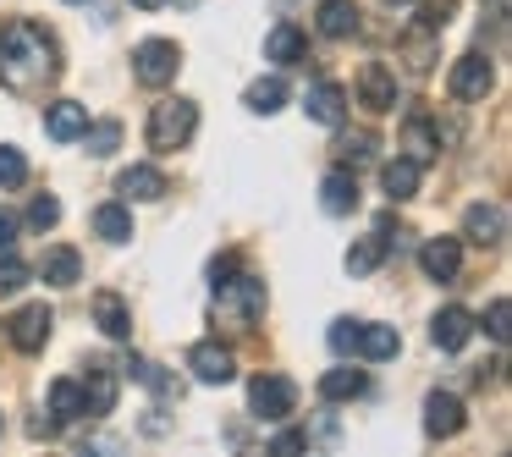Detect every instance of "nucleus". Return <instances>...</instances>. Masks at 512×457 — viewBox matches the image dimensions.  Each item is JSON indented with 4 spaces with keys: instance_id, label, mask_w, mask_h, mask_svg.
Listing matches in <instances>:
<instances>
[{
    "instance_id": "423d86ee",
    "label": "nucleus",
    "mask_w": 512,
    "mask_h": 457,
    "mask_svg": "<svg viewBox=\"0 0 512 457\" xmlns=\"http://www.w3.org/2000/svg\"><path fill=\"white\" fill-rule=\"evenodd\" d=\"M50 325H56V314H50L45 303H28V309H17V314H12L6 336H12L17 353H39V347L50 342Z\"/></svg>"
},
{
    "instance_id": "79ce46f5",
    "label": "nucleus",
    "mask_w": 512,
    "mask_h": 457,
    "mask_svg": "<svg viewBox=\"0 0 512 457\" xmlns=\"http://www.w3.org/2000/svg\"><path fill=\"white\" fill-rule=\"evenodd\" d=\"M138 12H160V6H166V0H133Z\"/></svg>"
},
{
    "instance_id": "393cba45",
    "label": "nucleus",
    "mask_w": 512,
    "mask_h": 457,
    "mask_svg": "<svg viewBox=\"0 0 512 457\" xmlns=\"http://www.w3.org/2000/svg\"><path fill=\"white\" fill-rule=\"evenodd\" d=\"M39 276H45L50 287H78V276H83L78 248H50V254H45V265H39Z\"/></svg>"
},
{
    "instance_id": "5701e85b",
    "label": "nucleus",
    "mask_w": 512,
    "mask_h": 457,
    "mask_svg": "<svg viewBox=\"0 0 512 457\" xmlns=\"http://www.w3.org/2000/svg\"><path fill=\"white\" fill-rule=\"evenodd\" d=\"M303 50H309V39H303L292 23H276V28H270V39H265V56L276 61V67H298V61H303Z\"/></svg>"
},
{
    "instance_id": "2f4dec72",
    "label": "nucleus",
    "mask_w": 512,
    "mask_h": 457,
    "mask_svg": "<svg viewBox=\"0 0 512 457\" xmlns=\"http://www.w3.org/2000/svg\"><path fill=\"white\" fill-rule=\"evenodd\" d=\"M23 182H28V160H23V149L0 144V188H23Z\"/></svg>"
},
{
    "instance_id": "a211bd4d",
    "label": "nucleus",
    "mask_w": 512,
    "mask_h": 457,
    "mask_svg": "<svg viewBox=\"0 0 512 457\" xmlns=\"http://www.w3.org/2000/svg\"><path fill=\"white\" fill-rule=\"evenodd\" d=\"M94 325H100L111 342H127V336H133V309H127L116 292H100V298H94Z\"/></svg>"
},
{
    "instance_id": "f3484780",
    "label": "nucleus",
    "mask_w": 512,
    "mask_h": 457,
    "mask_svg": "<svg viewBox=\"0 0 512 457\" xmlns=\"http://www.w3.org/2000/svg\"><path fill=\"white\" fill-rule=\"evenodd\" d=\"M83 408H89L94 419L116 408V369L111 364H89V375H83Z\"/></svg>"
},
{
    "instance_id": "4be33fe9",
    "label": "nucleus",
    "mask_w": 512,
    "mask_h": 457,
    "mask_svg": "<svg viewBox=\"0 0 512 457\" xmlns=\"http://www.w3.org/2000/svg\"><path fill=\"white\" fill-rule=\"evenodd\" d=\"M320 34L353 39L358 34V0H320Z\"/></svg>"
},
{
    "instance_id": "412c9836",
    "label": "nucleus",
    "mask_w": 512,
    "mask_h": 457,
    "mask_svg": "<svg viewBox=\"0 0 512 457\" xmlns=\"http://www.w3.org/2000/svg\"><path fill=\"white\" fill-rule=\"evenodd\" d=\"M364 391H369V375H364V369H325V375H320V397L325 402H353V397H364Z\"/></svg>"
},
{
    "instance_id": "39448f33",
    "label": "nucleus",
    "mask_w": 512,
    "mask_h": 457,
    "mask_svg": "<svg viewBox=\"0 0 512 457\" xmlns=\"http://www.w3.org/2000/svg\"><path fill=\"white\" fill-rule=\"evenodd\" d=\"M248 408H254L259 419H287V413L298 408V386H292L287 375H254L248 380Z\"/></svg>"
},
{
    "instance_id": "9b49d317",
    "label": "nucleus",
    "mask_w": 512,
    "mask_h": 457,
    "mask_svg": "<svg viewBox=\"0 0 512 457\" xmlns=\"http://www.w3.org/2000/svg\"><path fill=\"white\" fill-rule=\"evenodd\" d=\"M320 204H325V215H353V210H358V177H353V171H347V166L325 171Z\"/></svg>"
},
{
    "instance_id": "c9c22d12",
    "label": "nucleus",
    "mask_w": 512,
    "mask_h": 457,
    "mask_svg": "<svg viewBox=\"0 0 512 457\" xmlns=\"http://www.w3.org/2000/svg\"><path fill=\"white\" fill-rule=\"evenodd\" d=\"M336 155H342V166H358V160H369V155H375V133L342 138V144H336Z\"/></svg>"
},
{
    "instance_id": "473e14b6",
    "label": "nucleus",
    "mask_w": 512,
    "mask_h": 457,
    "mask_svg": "<svg viewBox=\"0 0 512 457\" xmlns=\"http://www.w3.org/2000/svg\"><path fill=\"white\" fill-rule=\"evenodd\" d=\"M23 287H28V265L6 248V254H0V298H12V292H23Z\"/></svg>"
},
{
    "instance_id": "f704fd0d",
    "label": "nucleus",
    "mask_w": 512,
    "mask_h": 457,
    "mask_svg": "<svg viewBox=\"0 0 512 457\" xmlns=\"http://www.w3.org/2000/svg\"><path fill=\"white\" fill-rule=\"evenodd\" d=\"M56 221H61V199H50V193H39V199L28 204V226H34V232H50Z\"/></svg>"
},
{
    "instance_id": "ddd939ff",
    "label": "nucleus",
    "mask_w": 512,
    "mask_h": 457,
    "mask_svg": "<svg viewBox=\"0 0 512 457\" xmlns=\"http://www.w3.org/2000/svg\"><path fill=\"white\" fill-rule=\"evenodd\" d=\"M501 232H507L501 204H468V215H463V237H468V243L490 248V243H501Z\"/></svg>"
},
{
    "instance_id": "f257e3e1",
    "label": "nucleus",
    "mask_w": 512,
    "mask_h": 457,
    "mask_svg": "<svg viewBox=\"0 0 512 457\" xmlns=\"http://www.w3.org/2000/svg\"><path fill=\"white\" fill-rule=\"evenodd\" d=\"M56 39L39 23H12L0 34V89H12L17 100H34L56 83Z\"/></svg>"
},
{
    "instance_id": "a878e982",
    "label": "nucleus",
    "mask_w": 512,
    "mask_h": 457,
    "mask_svg": "<svg viewBox=\"0 0 512 457\" xmlns=\"http://www.w3.org/2000/svg\"><path fill=\"white\" fill-rule=\"evenodd\" d=\"M402 336L397 325H358V353L369 358V364H380V358H397Z\"/></svg>"
},
{
    "instance_id": "bb28decb",
    "label": "nucleus",
    "mask_w": 512,
    "mask_h": 457,
    "mask_svg": "<svg viewBox=\"0 0 512 457\" xmlns=\"http://www.w3.org/2000/svg\"><path fill=\"white\" fill-rule=\"evenodd\" d=\"M243 105H248L254 116H276L281 105H287V83H281V78H259V83H248Z\"/></svg>"
},
{
    "instance_id": "1a4fd4ad",
    "label": "nucleus",
    "mask_w": 512,
    "mask_h": 457,
    "mask_svg": "<svg viewBox=\"0 0 512 457\" xmlns=\"http://www.w3.org/2000/svg\"><path fill=\"white\" fill-rule=\"evenodd\" d=\"M358 105L375 111V116L397 111V78H391L380 61H364V72H358Z\"/></svg>"
},
{
    "instance_id": "f8f14e48",
    "label": "nucleus",
    "mask_w": 512,
    "mask_h": 457,
    "mask_svg": "<svg viewBox=\"0 0 512 457\" xmlns=\"http://www.w3.org/2000/svg\"><path fill=\"white\" fill-rule=\"evenodd\" d=\"M468 336H474V314H468V309H441V314L430 320V342L441 347V353L468 347Z\"/></svg>"
},
{
    "instance_id": "0eeeda50",
    "label": "nucleus",
    "mask_w": 512,
    "mask_h": 457,
    "mask_svg": "<svg viewBox=\"0 0 512 457\" xmlns=\"http://www.w3.org/2000/svg\"><path fill=\"white\" fill-rule=\"evenodd\" d=\"M188 369H193V380H204V386H226V380L237 375V358H232V347H221V342H193L188 347Z\"/></svg>"
},
{
    "instance_id": "4c0bfd02",
    "label": "nucleus",
    "mask_w": 512,
    "mask_h": 457,
    "mask_svg": "<svg viewBox=\"0 0 512 457\" xmlns=\"http://www.w3.org/2000/svg\"><path fill=\"white\" fill-rule=\"evenodd\" d=\"M485 320H490L485 331H490V336H496V342H501V336H507V298H496V303H490V314H485Z\"/></svg>"
},
{
    "instance_id": "c85d7f7f",
    "label": "nucleus",
    "mask_w": 512,
    "mask_h": 457,
    "mask_svg": "<svg viewBox=\"0 0 512 457\" xmlns=\"http://www.w3.org/2000/svg\"><path fill=\"white\" fill-rule=\"evenodd\" d=\"M94 232H100L105 243H127V237H133V215H127V204H100V210H94Z\"/></svg>"
},
{
    "instance_id": "a19ab883",
    "label": "nucleus",
    "mask_w": 512,
    "mask_h": 457,
    "mask_svg": "<svg viewBox=\"0 0 512 457\" xmlns=\"http://www.w3.org/2000/svg\"><path fill=\"white\" fill-rule=\"evenodd\" d=\"M298 446H309V435H298V430H281L276 435V452H298Z\"/></svg>"
},
{
    "instance_id": "aec40b11",
    "label": "nucleus",
    "mask_w": 512,
    "mask_h": 457,
    "mask_svg": "<svg viewBox=\"0 0 512 457\" xmlns=\"http://www.w3.org/2000/svg\"><path fill=\"white\" fill-rule=\"evenodd\" d=\"M116 188H122L127 193V199H166V188H171V182H166V171H155V166H127L122 171V177H116Z\"/></svg>"
},
{
    "instance_id": "dca6fc26",
    "label": "nucleus",
    "mask_w": 512,
    "mask_h": 457,
    "mask_svg": "<svg viewBox=\"0 0 512 457\" xmlns=\"http://www.w3.org/2000/svg\"><path fill=\"white\" fill-rule=\"evenodd\" d=\"M419 177H424V166L413 155H397V160H386V171H380V188H386V199L397 204V199H413L419 193Z\"/></svg>"
},
{
    "instance_id": "72a5a7b5",
    "label": "nucleus",
    "mask_w": 512,
    "mask_h": 457,
    "mask_svg": "<svg viewBox=\"0 0 512 457\" xmlns=\"http://www.w3.org/2000/svg\"><path fill=\"white\" fill-rule=\"evenodd\" d=\"M83 144H89V155H111V149L116 144H122V127H116V122H100V127H83Z\"/></svg>"
},
{
    "instance_id": "cd10ccee",
    "label": "nucleus",
    "mask_w": 512,
    "mask_h": 457,
    "mask_svg": "<svg viewBox=\"0 0 512 457\" xmlns=\"http://www.w3.org/2000/svg\"><path fill=\"white\" fill-rule=\"evenodd\" d=\"M50 413H56V424H78L83 413V386L78 380H56V386H50Z\"/></svg>"
},
{
    "instance_id": "9d476101",
    "label": "nucleus",
    "mask_w": 512,
    "mask_h": 457,
    "mask_svg": "<svg viewBox=\"0 0 512 457\" xmlns=\"http://www.w3.org/2000/svg\"><path fill=\"white\" fill-rule=\"evenodd\" d=\"M419 270L430 281H457V270H463V248H457V237H430V243L419 248Z\"/></svg>"
},
{
    "instance_id": "7ed1b4c3",
    "label": "nucleus",
    "mask_w": 512,
    "mask_h": 457,
    "mask_svg": "<svg viewBox=\"0 0 512 457\" xmlns=\"http://www.w3.org/2000/svg\"><path fill=\"white\" fill-rule=\"evenodd\" d=\"M182 67V50L171 45V39H144V45L133 50V78L144 83V89H166L171 78H177Z\"/></svg>"
},
{
    "instance_id": "4468645a",
    "label": "nucleus",
    "mask_w": 512,
    "mask_h": 457,
    "mask_svg": "<svg viewBox=\"0 0 512 457\" xmlns=\"http://www.w3.org/2000/svg\"><path fill=\"white\" fill-rule=\"evenodd\" d=\"M83 127H89V105H78V100H56V105L45 111V133L56 138V144L83 138Z\"/></svg>"
},
{
    "instance_id": "b1692460",
    "label": "nucleus",
    "mask_w": 512,
    "mask_h": 457,
    "mask_svg": "<svg viewBox=\"0 0 512 457\" xmlns=\"http://www.w3.org/2000/svg\"><path fill=\"white\" fill-rule=\"evenodd\" d=\"M402 56H408V72H430L435 67V56H441V28H419V34H408L402 39Z\"/></svg>"
},
{
    "instance_id": "f03ea898",
    "label": "nucleus",
    "mask_w": 512,
    "mask_h": 457,
    "mask_svg": "<svg viewBox=\"0 0 512 457\" xmlns=\"http://www.w3.org/2000/svg\"><path fill=\"white\" fill-rule=\"evenodd\" d=\"M193 133H199V105L193 100H160L155 105V116H149V149H155V155L188 149Z\"/></svg>"
},
{
    "instance_id": "58836bf2",
    "label": "nucleus",
    "mask_w": 512,
    "mask_h": 457,
    "mask_svg": "<svg viewBox=\"0 0 512 457\" xmlns=\"http://www.w3.org/2000/svg\"><path fill=\"white\" fill-rule=\"evenodd\" d=\"M226 276H237V254H215L210 259V281H215V287H221Z\"/></svg>"
},
{
    "instance_id": "6e6552de",
    "label": "nucleus",
    "mask_w": 512,
    "mask_h": 457,
    "mask_svg": "<svg viewBox=\"0 0 512 457\" xmlns=\"http://www.w3.org/2000/svg\"><path fill=\"white\" fill-rule=\"evenodd\" d=\"M490 83H496L490 61L479 56V50H468V56H457V67H452V78H446V89H452L457 100H485Z\"/></svg>"
},
{
    "instance_id": "e433bc0d",
    "label": "nucleus",
    "mask_w": 512,
    "mask_h": 457,
    "mask_svg": "<svg viewBox=\"0 0 512 457\" xmlns=\"http://www.w3.org/2000/svg\"><path fill=\"white\" fill-rule=\"evenodd\" d=\"M325 342H331V353H342V358H347V353H358V320H336Z\"/></svg>"
},
{
    "instance_id": "7c9ffc66",
    "label": "nucleus",
    "mask_w": 512,
    "mask_h": 457,
    "mask_svg": "<svg viewBox=\"0 0 512 457\" xmlns=\"http://www.w3.org/2000/svg\"><path fill=\"white\" fill-rule=\"evenodd\" d=\"M408 149H413V160H419V166H424V160H435V149H441L424 116H408Z\"/></svg>"
},
{
    "instance_id": "20e7f679",
    "label": "nucleus",
    "mask_w": 512,
    "mask_h": 457,
    "mask_svg": "<svg viewBox=\"0 0 512 457\" xmlns=\"http://www.w3.org/2000/svg\"><path fill=\"white\" fill-rule=\"evenodd\" d=\"M215 309L232 314V320H259L265 314V281L259 276H226L215 287Z\"/></svg>"
},
{
    "instance_id": "ea45409f",
    "label": "nucleus",
    "mask_w": 512,
    "mask_h": 457,
    "mask_svg": "<svg viewBox=\"0 0 512 457\" xmlns=\"http://www.w3.org/2000/svg\"><path fill=\"white\" fill-rule=\"evenodd\" d=\"M12 243H17V215H12V210H0V254H6Z\"/></svg>"
},
{
    "instance_id": "37998d69",
    "label": "nucleus",
    "mask_w": 512,
    "mask_h": 457,
    "mask_svg": "<svg viewBox=\"0 0 512 457\" xmlns=\"http://www.w3.org/2000/svg\"><path fill=\"white\" fill-rule=\"evenodd\" d=\"M72 6H78V0H72Z\"/></svg>"
},
{
    "instance_id": "c756f323",
    "label": "nucleus",
    "mask_w": 512,
    "mask_h": 457,
    "mask_svg": "<svg viewBox=\"0 0 512 457\" xmlns=\"http://www.w3.org/2000/svg\"><path fill=\"white\" fill-rule=\"evenodd\" d=\"M380 259H386V237H364V243H353L347 248V270H353V276H369V270L380 265Z\"/></svg>"
},
{
    "instance_id": "6ab92c4d",
    "label": "nucleus",
    "mask_w": 512,
    "mask_h": 457,
    "mask_svg": "<svg viewBox=\"0 0 512 457\" xmlns=\"http://www.w3.org/2000/svg\"><path fill=\"white\" fill-rule=\"evenodd\" d=\"M303 111H309L314 122H325V127H342V116H347V94L336 89V83H314V89L303 94Z\"/></svg>"
},
{
    "instance_id": "2eb2a0df",
    "label": "nucleus",
    "mask_w": 512,
    "mask_h": 457,
    "mask_svg": "<svg viewBox=\"0 0 512 457\" xmlns=\"http://www.w3.org/2000/svg\"><path fill=\"white\" fill-rule=\"evenodd\" d=\"M468 424V413H463V402L452 397V391H435L430 402H424V430L430 435H457Z\"/></svg>"
}]
</instances>
